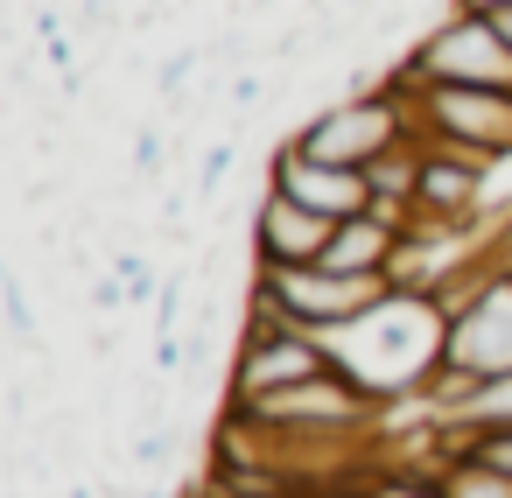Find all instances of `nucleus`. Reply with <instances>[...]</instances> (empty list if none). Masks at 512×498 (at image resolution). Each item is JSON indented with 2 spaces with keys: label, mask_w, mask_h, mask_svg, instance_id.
<instances>
[{
  "label": "nucleus",
  "mask_w": 512,
  "mask_h": 498,
  "mask_svg": "<svg viewBox=\"0 0 512 498\" xmlns=\"http://www.w3.org/2000/svg\"><path fill=\"white\" fill-rule=\"evenodd\" d=\"M386 85L393 92H421V85H498V92H512V43L491 29V15L449 0V15L428 22L400 64H386Z\"/></svg>",
  "instance_id": "obj_1"
},
{
  "label": "nucleus",
  "mask_w": 512,
  "mask_h": 498,
  "mask_svg": "<svg viewBox=\"0 0 512 498\" xmlns=\"http://www.w3.org/2000/svg\"><path fill=\"white\" fill-rule=\"evenodd\" d=\"M302 155L316 162H337V169H372L379 155H393L400 141H421L414 127V99L379 85V92H344L330 106H316L295 134H288Z\"/></svg>",
  "instance_id": "obj_2"
},
{
  "label": "nucleus",
  "mask_w": 512,
  "mask_h": 498,
  "mask_svg": "<svg viewBox=\"0 0 512 498\" xmlns=\"http://www.w3.org/2000/svg\"><path fill=\"white\" fill-rule=\"evenodd\" d=\"M414 99V127L421 141H449L477 162H512V92L498 85H421Z\"/></svg>",
  "instance_id": "obj_3"
},
{
  "label": "nucleus",
  "mask_w": 512,
  "mask_h": 498,
  "mask_svg": "<svg viewBox=\"0 0 512 498\" xmlns=\"http://www.w3.org/2000/svg\"><path fill=\"white\" fill-rule=\"evenodd\" d=\"M253 281L267 288V295H281V309H295V323L302 330H316L323 344L330 337H344L358 316H372L393 288H386V274H330V267H253Z\"/></svg>",
  "instance_id": "obj_4"
},
{
  "label": "nucleus",
  "mask_w": 512,
  "mask_h": 498,
  "mask_svg": "<svg viewBox=\"0 0 512 498\" xmlns=\"http://www.w3.org/2000/svg\"><path fill=\"white\" fill-rule=\"evenodd\" d=\"M435 365L442 372H463L477 386L491 379H512V274L498 267L470 309H456L442 323V344H435Z\"/></svg>",
  "instance_id": "obj_5"
},
{
  "label": "nucleus",
  "mask_w": 512,
  "mask_h": 498,
  "mask_svg": "<svg viewBox=\"0 0 512 498\" xmlns=\"http://www.w3.org/2000/svg\"><path fill=\"white\" fill-rule=\"evenodd\" d=\"M330 344L316 330H281V323H246L239 351H232V372H225V400L246 407L260 393H281V386H302L316 372H330Z\"/></svg>",
  "instance_id": "obj_6"
},
{
  "label": "nucleus",
  "mask_w": 512,
  "mask_h": 498,
  "mask_svg": "<svg viewBox=\"0 0 512 498\" xmlns=\"http://www.w3.org/2000/svg\"><path fill=\"white\" fill-rule=\"evenodd\" d=\"M267 190H281V197H295V204H309V211H323V218H358V211H372L365 169L316 162V155H302L295 141H281V148L267 155Z\"/></svg>",
  "instance_id": "obj_7"
},
{
  "label": "nucleus",
  "mask_w": 512,
  "mask_h": 498,
  "mask_svg": "<svg viewBox=\"0 0 512 498\" xmlns=\"http://www.w3.org/2000/svg\"><path fill=\"white\" fill-rule=\"evenodd\" d=\"M330 225L337 218H323V211H309L281 190H260L253 218H246V253H253V267H309L330 246Z\"/></svg>",
  "instance_id": "obj_8"
},
{
  "label": "nucleus",
  "mask_w": 512,
  "mask_h": 498,
  "mask_svg": "<svg viewBox=\"0 0 512 498\" xmlns=\"http://www.w3.org/2000/svg\"><path fill=\"white\" fill-rule=\"evenodd\" d=\"M393 246H400V225L379 218V211H358V218L330 225V246L316 253V267H330V274H386Z\"/></svg>",
  "instance_id": "obj_9"
},
{
  "label": "nucleus",
  "mask_w": 512,
  "mask_h": 498,
  "mask_svg": "<svg viewBox=\"0 0 512 498\" xmlns=\"http://www.w3.org/2000/svg\"><path fill=\"white\" fill-rule=\"evenodd\" d=\"M442 491L449 498H512V477L484 456H456V463H442Z\"/></svg>",
  "instance_id": "obj_10"
},
{
  "label": "nucleus",
  "mask_w": 512,
  "mask_h": 498,
  "mask_svg": "<svg viewBox=\"0 0 512 498\" xmlns=\"http://www.w3.org/2000/svg\"><path fill=\"white\" fill-rule=\"evenodd\" d=\"M239 169V141L232 134H218V141H204V162H197V204H218V190H225V176Z\"/></svg>",
  "instance_id": "obj_11"
},
{
  "label": "nucleus",
  "mask_w": 512,
  "mask_h": 498,
  "mask_svg": "<svg viewBox=\"0 0 512 498\" xmlns=\"http://www.w3.org/2000/svg\"><path fill=\"white\" fill-rule=\"evenodd\" d=\"M463 456H484V463H498V470L512 477V421H505V428H477V421H470V449H463Z\"/></svg>",
  "instance_id": "obj_12"
},
{
  "label": "nucleus",
  "mask_w": 512,
  "mask_h": 498,
  "mask_svg": "<svg viewBox=\"0 0 512 498\" xmlns=\"http://www.w3.org/2000/svg\"><path fill=\"white\" fill-rule=\"evenodd\" d=\"M477 15H491V29H498V36L512 43V0H505V8H477Z\"/></svg>",
  "instance_id": "obj_13"
},
{
  "label": "nucleus",
  "mask_w": 512,
  "mask_h": 498,
  "mask_svg": "<svg viewBox=\"0 0 512 498\" xmlns=\"http://www.w3.org/2000/svg\"><path fill=\"white\" fill-rule=\"evenodd\" d=\"M456 8H505V0H456Z\"/></svg>",
  "instance_id": "obj_14"
},
{
  "label": "nucleus",
  "mask_w": 512,
  "mask_h": 498,
  "mask_svg": "<svg viewBox=\"0 0 512 498\" xmlns=\"http://www.w3.org/2000/svg\"><path fill=\"white\" fill-rule=\"evenodd\" d=\"M498 267H505V274H512V253H498Z\"/></svg>",
  "instance_id": "obj_15"
}]
</instances>
